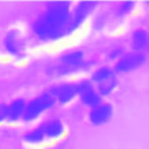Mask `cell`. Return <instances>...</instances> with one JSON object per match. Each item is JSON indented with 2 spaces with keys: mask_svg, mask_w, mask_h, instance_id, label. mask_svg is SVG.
<instances>
[{
  "mask_svg": "<svg viewBox=\"0 0 149 149\" xmlns=\"http://www.w3.org/2000/svg\"><path fill=\"white\" fill-rule=\"evenodd\" d=\"M71 5L68 1H50L31 23L34 35L43 42H54L69 35Z\"/></svg>",
  "mask_w": 149,
  "mask_h": 149,
  "instance_id": "cell-1",
  "label": "cell"
},
{
  "mask_svg": "<svg viewBox=\"0 0 149 149\" xmlns=\"http://www.w3.org/2000/svg\"><path fill=\"white\" fill-rule=\"evenodd\" d=\"M56 105V101L54 97L49 93V91L42 92L27 101L26 111L22 118V121L26 123H30L40 119L45 112L51 109Z\"/></svg>",
  "mask_w": 149,
  "mask_h": 149,
  "instance_id": "cell-2",
  "label": "cell"
},
{
  "mask_svg": "<svg viewBox=\"0 0 149 149\" xmlns=\"http://www.w3.org/2000/svg\"><path fill=\"white\" fill-rule=\"evenodd\" d=\"M5 51L13 58H24L27 54V42L19 29H10L2 40Z\"/></svg>",
  "mask_w": 149,
  "mask_h": 149,
  "instance_id": "cell-3",
  "label": "cell"
},
{
  "mask_svg": "<svg viewBox=\"0 0 149 149\" xmlns=\"http://www.w3.org/2000/svg\"><path fill=\"white\" fill-rule=\"evenodd\" d=\"M98 3L95 1H80L71 8L70 20H69V35L78 30L85 21L91 16L93 10L97 8Z\"/></svg>",
  "mask_w": 149,
  "mask_h": 149,
  "instance_id": "cell-4",
  "label": "cell"
},
{
  "mask_svg": "<svg viewBox=\"0 0 149 149\" xmlns=\"http://www.w3.org/2000/svg\"><path fill=\"white\" fill-rule=\"evenodd\" d=\"M76 90L80 102L90 109L102 102V97L98 93L95 85L90 79H80L76 81Z\"/></svg>",
  "mask_w": 149,
  "mask_h": 149,
  "instance_id": "cell-5",
  "label": "cell"
},
{
  "mask_svg": "<svg viewBox=\"0 0 149 149\" xmlns=\"http://www.w3.org/2000/svg\"><path fill=\"white\" fill-rule=\"evenodd\" d=\"M147 61V55L141 52H125L114 64V71L118 73H126L141 68Z\"/></svg>",
  "mask_w": 149,
  "mask_h": 149,
  "instance_id": "cell-6",
  "label": "cell"
},
{
  "mask_svg": "<svg viewBox=\"0 0 149 149\" xmlns=\"http://www.w3.org/2000/svg\"><path fill=\"white\" fill-rule=\"evenodd\" d=\"M49 93L54 97L56 104H59V105L70 104L77 97L76 83H73V81H62V83L55 84L54 86L50 87Z\"/></svg>",
  "mask_w": 149,
  "mask_h": 149,
  "instance_id": "cell-7",
  "label": "cell"
},
{
  "mask_svg": "<svg viewBox=\"0 0 149 149\" xmlns=\"http://www.w3.org/2000/svg\"><path fill=\"white\" fill-rule=\"evenodd\" d=\"M58 64H61L69 73L76 72L85 66V55L80 49H72L63 52L58 58Z\"/></svg>",
  "mask_w": 149,
  "mask_h": 149,
  "instance_id": "cell-8",
  "label": "cell"
},
{
  "mask_svg": "<svg viewBox=\"0 0 149 149\" xmlns=\"http://www.w3.org/2000/svg\"><path fill=\"white\" fill-rule=\"evenodd\" d=\"M113 116V106L109 102H101L88 112V120L94 126H102L107 123Z\"/></svg>",
  "mask_w": 149,
  "mask_h": 149,
  "instance_id": "cell-9",
  "label": "cell"
},
{
  "mask_svg": "<svg viewBox=\"0 0 149 149\" xmlns=\"http://www.w3.org/2000/svg\"><path fill=\"white\" fill-rule=\"evenodd\" d=\"M40 126L43 129L45 140H57L65 133L64 122L58 118H50L40 123Z\"/></svg>",
  "mask_w": 149,
  "mask_h": 149,
  "instance_id": "cell-10",
  "label": "cell"
},
{
  "mask_svg": "<svg viewBox=\"0 0 149 149\" xmlns=\"http://www.w3.org/2000/svg\"><path fill=\"white\" fill-rule=\"evenodd\" d=\"M130 47L133 51L146 54L149 49V33L144 28H136L130 34Z\"/></svg>",
  "mask_w": 149,
  "mask_h": 149,
  "instance_id": "cell-11",
  "label": "cell"
},
{
  "mask_svg": "<svg viewBox=\"0 0 149 149\" xmlns=\"http://www.w3.org/2000/svg\"><path fill=\"white\" fill-rule=\"evenodd\" d=\"M27 106V100L24 98H15L10 102H8V120L9 123H15L17 121H22L24 111Z\"/></svg>",
  "mask_w": 149,
  "mask_h": 149,
  "instance_id": "cell-12",
  "label": "cell"
},
{
  "mask_svg": "<svg viewBox=\"0 0 149 149\" xmlns=\"http://www.w3.org/2000/svg\"><path fill=\"white\" fill-rule=\"evenodd\" d=\"M114 76H116V74H115V71L113 68H111L108 65H102V66H99L92 71L90 80L94 85H98L102 81H106V80L113 78Z\"/></svg>",
  "mask_w": 149,
  "mask_h": 149,
  "instance_id": "cell-13",
  "label": "cell"
},
{
  "mask_svg": "<svg viewBox=\"0 0 149 149\" xmlns=\"http://www.w3.org/2000/svg\"><path fill=\"white\" fill-rule=\"evenodd\" d=\"M23 141L31 146H38V144L43 143L45 141V136H44L42 127L38 125V126H35V127L28 129L23 134Z\"/></svg>",
  "mask_w": 149,
  "mask_h": 149,
  "instance_id": "cell-14",
  "label": "cell"
},
{
  "mask_svg": "<svg viewBox=\"0 0 149 149\" xmlns=\"http://www.w3.org/2000/svg\"><path fill=\"white\" fill-rule=\"evenodd\" d=\"M118 84H119V80H118L116 76H114L113 78H111V79H108L106 81H102V83L95 85V88H97L98 93L104 98V97L111 95L115 91V88L118 87Z\"/></svg>",
  "mask_w": 149,
  "mask_h": 149,
  "instance_id": "cell-15",
  "label": "cell"
},
{
  "mask_svg": "<svg viewBox=\"0 0 149 149\" xmlns=\"http://www.w3.org/2000/svg\"><path fill=\"white\" fill-rule=\"evenodd\" d=\"M135 6H136V3L134 1H122L115 8V16L119 17V19L127 17L134 10Z\"/></svg>",
  "mask_w": 149,
  "mask_h": 149,
  "instance_id": "cell-16",
  "label": "cell"
},
{
  "mask_svg": "<svg viewBox=\"0 0 149 149\" xmlns=\"http://www.w3.org/2000/svg\"><path fill=\"white\" fill-rule=\"evenodd\" d=\"M123 54H125V51H123V49L121 47H115V48H112L111 51L108 52V58L109 59H114L116 62Z\"/></svg>",
  "mask_w": 149,
  "mask_h": 149,
  "instance_id": "cell-17",
  "label": "cell"
},
{
  "mask_svg": "<svg viewBox=\"0 0 149 149\" xmlns=\"http://www.w3.org/2000/svg\"><path fill=\"white\" fill-rule=\"evenodd\" d=\"M8 120V104L0 102V123L7 122Z\"/></svg>",
  "mask_w": 149,
  "mask_h": 149,
  "instance_id": "cell-18",
  "label": "cell"
},
{
  "mask_svg": "<svg viewBox=\"0 0 149 149\" xmlns=\"http://www.w3.org/2000/svg\"><path fill=\"white\" fill-rule=\"evenodd\" d=\"M105 24H106V17L104 15H98L93 21V28L95 30H101Z\"/></svg>",
  "mask_w": 149,
  "mask_h": 149,
  "instance_id": "cell-19",
  "label": "cell"
}]
</instances>
